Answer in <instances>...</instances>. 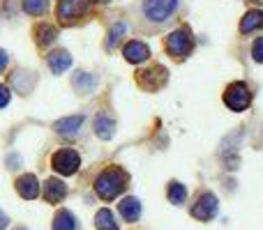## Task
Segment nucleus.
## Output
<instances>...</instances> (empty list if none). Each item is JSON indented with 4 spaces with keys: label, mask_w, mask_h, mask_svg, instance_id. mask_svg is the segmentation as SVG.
I'll use <instances>...</instances> for the list:
<instances>
[{
    "label": "nucleus",
    "mask_w": 263,
    "mask_h": 230,
    "mask_svg": "<svg viewBox=\"0 0 263 230\" xmlns=\"http://www.w3.org/2000/svg\"><path fill=\"white\" fill-rule=\"evenodd\" d=\"M83 120H86L83 115H67L55 122L53 129H55V134H60V136H77L79 129L83 127Z\"/></svg>",
    "instance_id": "f8f14e48"
},
{
    "label": "nucleus",
    "mask_w": 263,
    "mask_h": 230,
    "mask_svg": "<svg viewBox=\"0 0 263 230\" xmlns=\"http://www.w3.org/2000/svg\"><path fill=\"white\" fill-rule=\"evenodd\" d=\"M95 226H97V230H118V223H116L114 214H111L109 210H100V212H97Z\"/></svg>",
    "instance_id": "aec40b11"
},
{
    "label": "nucleus",
    "mask_w": 263,
    "mask_h": 230,
    "mask_svg": "<svg viewBox=\"0 0 263 230\" xmlns=\"http://www.w3.org/2000/svg\"><path fill=\"white\" fill-rule=\"evenodd\" d=\"M9 88H5V86H0V109H5V106L9 104Z\"/></svg>",
    "instance_id": "393cba45"
},
{
    "label": "nucleus",
    "mask_w": 263,
    "mask_h": 230,
    "mask_svg": "<svg viewBox=\"0 0 263 230\" xmlns=\"http://www.w3.org/2000/svg\"><path fill=\"white\" fill-rule=\"evenodd\" d=\"M7 223H9L7 214H5V212H3V210H0V230H5V228H7Z\"/></svg>",
    "instance_id": "bb28decb"
},
{
    "label": "nucleus",
    "mask_w": 263,
    "mask_h": 230,
    "mask_svg": "<svg viewBox=\"0 0 263 230\" xmlns=\"http://www.w3.org/2000/svg\"><path fill=\"white\" fill-rule=\"evenodd\" d=\"M46 62H49L53 74H65V69H69V65H72V55L65 49H58V51H53V53H49Z\"/></svg>",
    "instance_id": "4468645a"
},
{
    "label": "nucleus",
    "mask_w": 263,
    "mask_h": 230,
    "mask_svg": "<svg viewBox=\"0 0 263 230\" xmlns=\"http://www.w3.org/2000/svg\"><path fill=\"white\" fill-rule=\"evenodd\" d=\"M224 104L231 111H236V113L245 111L247 106L252 104V92H250V88H247V83H242V81L231 83V86L224 90Z\"/></svg>",
    "instance_id": "39448f33"
},
{
    "label": "nucleus",
    "mask_w": 263,
    "mask_h": 230,
    "mask_svg": "<svg viewBox=\"0 0 263 230\" xmlns=\"http://www.w3.org/2000/svg\"><path fill=\"white\" fill-rule=\"evenodd\" d=\"M49 9V0H23V12L30 16H42Z\"/></svg>",
    "instance_id": "4be33fe9"
},
{
    "label": "nucleus",
    "mask_w": 263,
    "mask_h": 230,
    "mask_svg": "<svg viewBox=\"0 0 263 230\" xmlns=\"http://www.w3.org/2000/svg\"><path fill=\"white\" fill-rule=\"evenodd\" d=\"M166 81H168V72L162 65H150V67L141 69V72L136 74V83H139V88H143L145 92L162 90V88L166 86Z\"/></svg>",
    "instance_id": "20e7f679"
},
{
    "label": "nucleus",
    "mask_w": 263,
    "mask_h": 230,
    "mask_svg": "<svg viewBox=\"0 0 263 230\" xmlns=\"http://www.w3.org/2000/svg\"><path fill=\"white\" fill-rule=\"evenodd\" d=\"M261 26H263V12L261 9H252V12H247L245 16L240 18V32L242 35L259 30Z\"/></svg>",
    "instance_id": "f3484780"
},
{
    "label": "nucleus",
    "mask_w": 263,
    "mask_h": 230,
    "mask_svg": "<svg viewBox=\"0 0 263 230\" xmlns=\"http://www.w3.org/2000/svg\"><path fill=\"white\" fill-rule=\"evenodd\" d=\"M88 7H90V0H58L55 14H58L60 23H74L86 16Z\"/></svg>",
    "instance_id": "423d86ee"
},
{
    "label": "nucleus",
    "mask_w": 263,
    "mask_h": 230,
    "mask_svg": "<svg viewBox=\"0 0 263 230\" xmlns=\"http://www.w3.org/2000/svg\"><path fill=\"white\" fill-rule=\"evenodd\" d=\"M164 49H166V53L171 55V58H178V60L187 58V55L192 53V49H194L190 28H178V30H173L171 35L164 39Z\"/></svg>",
    "instance_id": "7ed1b4c3"
},
{
    "label": "nucleus",
    "mask_w": 263,
    "mask_h": 230,
    "mask_svg": "<svg viewBox=\"0 0 263 230\" xmlns=\"http://www.w3.org/2000/svg\"><path fill=\"white\" fill-rule=\"evenodd\" d=\"M118 207H120V217L125 219V221H129V223H134V221H139V217H141V203L136 198H123L118 203Z\"/></svg>",
    "instance_id": "dca6fc26"
},
{
    "label": "nucleus",
    "mask_w": 263,
    "mask_h": 230,
    "mask_svg": "<svg viewBox=\"0 0 263 230\" xmlns=\"http://www.w3.org/2000/svg\"><path fill=\"white\" fill-rule=\"evenodd\" d=\"M55 37H58V30H55L53 26H49V23H40V26L35 28V41L42 46V49L53 44Z\"/></svg>",
    "instance_id": "a211bd4d"
},
{
    "label": "nucleus",
    "mask_w": 263,
    "mask_h": 230,
    "mask_svg": "<svg viewBox=\"0 0 263 230\" xmlns=\"http://www.w3.org/2000/svg\"><path fill=\"white\" fill-rule=\"evenodd\" d=\"M215 214H217V196L205 191V194L199 196V200L192 207V217L199 219V221H210Z\"/></svg>",
    "instance_id": "6e6552de"
},
{
    "label": "nucleus",
    "mask_w": 263,
    "mask_h": 230,
    "mask_svg": "<svg viewBox=\"0 0 263 230\" xmlns=\"http://www.w3.org/2000/svg\"><path fill=\"white\" fill-rule=\"evenodd\" d=\"M97 3H109V0H97Z\"/></svg>",
    "instance_id": "c85d7f7f"
},
{
    "label": "nucleus",
    "mask_w": 263,
    "mask_h": 230,
    "mask_svg": "<svg viewBox=\"0 0 263 230\" xmlns=\"http://www.w3.org/2000/svg\"><path fill=\"white\" fill-rule=\"evenodd\" d=\"M125 173L120 168H109L95 180V191L102 200H116L125 191Z\"/></svg>",
    "instance_id": "f257e3e1"
},
{
    "label": "nucleus",
    "mask_w": 263,
    "mask_h": 230,
    "mask_svg": "<svg viewBox=\"0 0 263 230\" xmlns=\"http://www.w3.org/2000/svg\"><path fill=\"white\" fill-rule=\"evenodd\" d=\"M65 196H67V186H65V182H60L58 177H49V180L44 182V200L46 203L58 205Z\"/></svg>",
    "instance_id": "9b49d317"
},
{
    "label": "nucleus",
    "mask_w": 263,
    "mask_h": 230,
    "mask_svg": "<svg viewBox=\"0 0 263 230\" xmlns=\"http://www.w3.org/2000/svg\"><path fill=\"white\" fill-rule=\"evenodd\" d=\"M166 196H168V203L182 205V203H185V198H187V189L180 184V182H171V184H168Z\"/></svg>",
    "instance_id": "412c9836"
},
{
    "label": "nucleus",
    "mask_w": 263,
    "mask_h": 230,
    "mask_svg": "<svg viewBox=\"0 0 263 230\" xmlns=\"http://www.w3.org/2000/svg\"><path fill=\"white\" fill-rule=\"evenodd\" d=\"M252 58L256 60V62H263V37L254 41V46H252Z\"/></svg>",
    "instance_id": "b1692460"
},
{
    "label": "nucleus",
    "mask_w": 263,
    "mask_h": 230,
    "mask_svg": "<svg viewBox=\"0 0 263 230\" xmlns=\"http://www.w3.org/2000/svg\"><path fill=\"white\" fill-rule=\"evenodd\" d=\"M14 186H16V194L21 196V198H26V200L37 198V194H40V182H37V177L32 175V173L21 175L16 182H14Z\"/></svg>",
    "instance_id": "9d476101"
},
{
    "label": "nucleus",
    "mask_w": 263,
    "mask_h": 230,
    "mask_svg": "<svg viewBox=\"0 0 263 230\" xmlns=\"http://www.w3.org/2000/svg\"><path fill=\"white\" fill-rule=\"evenodd\" d=\"M123 55H125V60H127V62L141 65V62H145V60L150 58V49L143 44V41L132 39V41H127V44H125Z\"/></svg>",
    "instance_id": "1a4fd4ad"
},
{
    "label": "nucleus",
    "mask_w": 263,
    "mask_h": 230,
    "mask_svg": "<svg viewBox=\"0 0 263 230\" xmlns=\"http://www.w3.org/2000/svg\"><path fill=\"white\" fill-rule=\"evenodd\" d=\"M72 86H74V90H77L79 95H90V92L95 90V86H97V78L92 76V74H88V72H77L74 74V78H72Z\"/></svg>",
    "instance_id": "2eb2a0df"
},
{
    "label": "nucleus",
    "mask_w": 263,
    "mask_h": 230,
    "mask_svg": "<svg viewBox=\"0 0 263 230\" xmlns=\"http://www.w3.org/2000/svg\"><path fill=\"white\" fill-rule=\"evenodd\" d=\"M51 166H53L55 173L69 177V175H74V173L79 171V166H81V157H79L74 150L65 148V150H58V152L51 157Z\"/></svg>",
    "instance_id": "0eeeda50"
},
{
    "label": "nucleus",
    "mask_w": 263,
    "mask_h": 230,
    "mask_svg": "<svg viewBox=\"0 0 263 230\" xmlns=\"http://www.w3.org/2000/svg\"><path fill=\"white\" fill-rule=\"evenodd\" d=\"M123 32H125V23H116L114 28H111V32H109V39H106V46L109 49H114L116 46V41L123 37Z\"/></svg>",
    "instance_id": "5701e85b"
},
{
    "label": "nucleus",
    "mask_w": 263,
    "mask_h": 230,
    "mask_svg": "<svg viewBox=\"0 0 263 230\" xmlns=\"http://www.w3.org/2000/svg\"><path fill=\"white\" fill-rule=\"evenodd\" d=\"M7 62H9V58H7V53H5L3 49H0V74L5 72V67H7Z\"/></svg>",
    "instance_id": "a878e982"
},
{
    "label": "nucleus",
    "mask_w": 263,
    "mask_h": 230,
    "mask_svg": "<svg viewBox=\"0 0 263 230\" xmlns=\"http://www.w3.org/2000/svg\"><path fill=\"white\" fill-rule=\"evenodd\" d=\"M247 3H259V5H261V3H263V0H247Z\"/></svg>",
    "instance_id": "cd10ccee"
},
{
    "label": "nucleus",
    "mask_w": 263,
    "mask_h": 230,
    "mask_svg": "<svg viewBox=\"0 0 263 230\" xmlns=\"http://www.w3.org/2000/svg\"><path fill=\"white\" fill-rule=\"evenodd\" d=\"M95 134H97V138H102V140H111L114 138V134H116V120L111 117L109 113H100L95 117Z\"/></svg>",
    "instance_id": "ddd939ff"
},
{
    "label": "nucleus",
    "mask_w": 263,
    "mask_h": 230,
    "mask_svg": "<svg viewBox=\"0 0 263 230\" xmlns=\"http://www.w3.org/2000/svg\"><path fill=\"white\" fill-rule=\"evenodd\" d=\"M176 9L178 0H143L141 3V12H143L145 21L155 23V26H164L176 14Z\"/></svg>",
    "instance_id": "f03ea898"
},
{
    "label": "nucleus",
    "mask_w": 263,
    "mask_h": 230,
    "mask_svg": "<svg viewBox=\"0 0 263 230\" xmlns=\"http://www.w3.org/2000/svg\"><path fill=\"white\" fill-rule=\"evenodd\" d=\"M77 221H74V214L69 210H58L53 217V230H74Z\"/></svg>",
    "instance_id": "6ab92c4d"
}]
</instances>
